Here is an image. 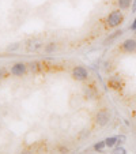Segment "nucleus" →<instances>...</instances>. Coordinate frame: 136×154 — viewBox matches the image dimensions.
<instances>
[{"mask_svg": "<svg viewBox=\"0 0 136 154\" xmlns=\"http://www.w3.org/2000/svg\"><path fill=\"white\" fill-rule=\"evenodd\" d=\"M122 20H124V15H122L121 11H119V10L117 11H112L109 14V17H107V25L110 27H116L122 23Z\"/></svg>", "mask_w": 136, "mask_h": 154, "instance_id": "nucleus-1", "label": "nucleus"}, {"mask_svg": "<svg viewBox=\"0 0 136 154\" xmlns=\"http://www.w3.org/2000/svg\"><path fill=\"white\" fill-rule=\"evenodd\" d=\"M72 75H74V78L78 79V81H84V79L87 78V71L84 70L83 67H76V68H74Z\"/></svg>", "mask_w": 136, "mask_h": 154, "instance_id": "nucleus-2", "label": "nucleus"}, {"mask_svg": "<svg viewBox=\"0 0 136 154\" xmlns=\"http://www.w3.org/2000/svg\"><path fill=\"white\" fill-rule=\"evenodd\" d=\"M121 48L125 52H133V51H136V40H133V38L125 40L124 42H122Z\"/></svg>", "mask_w": 136, "mask_h": 154, "instance_id": "nucleus-3", "label": "nucleus"}, {"mask_svg": "<svg viewBox=\"0 0 136 154\" xmlns=\"http://www.w3.org/2000/svg\"><path fill=\"white\" fill-rule=\"evenodd\" d=\"M95 119H97V123H98L99 125H105L107 122H109V115H107L105 111H101L97 113Z\"/></svg>", "mask_w": 136, "mask_h": 154, "instance_id": "nucleus-4", "label": "nucleus"}, {"mask_svg": "<svg viewBox=\"0 0 136 154\" xmlns=\"http://www.w3.org/2000/svg\"><path fill=\"white\" fill-rule=\"evenodd\" d=\"M25 71H26V67H25V64H22V63L15 64L14 67L11 68V72L14 74V75H22V74H25Z\"/></svg>", "mask_w": 136, "mask_h": 154, "instance_id": "nucleus-5", "label": "nucleus"}, {"mask_svg": "<svg viewBox=\"0 0 136 154\" xmlns=\"http://www.w3.org/2000/svg\"><path fill=\"white\" fill-rule=\"evenodd\" d=\"M117 3H119V7H120L121 10H127L128 7L131 6V3H132V0H119Z\"/></svg>", "mask_w": 136, "mask_h": 154, "instance_id": "nucleus-6", "label": "nucleus"}, {"mask_svg": "<svg viewBox=\"0 0 136 154\" xmlns=\"http://www.w3.org/2000/svg\"><path fill=\"white\" fill-rule=\"evenodd\" d=\"M40 47H41L40 41H32V42L29 44V47H27V49H29V51H37Z\"/></svg>", "mask_w": 136, "mask_h": 154, "instance_id": "nucleus-7", "label": "nucleus"}, {"mask_svg": "<svg viewBox=\"0 0 136 154\" xmlns=\"http://www.w3.org/2000/svg\"><path fill=\"white\" fill-rule=\"evenodd\" d=\"M55 49H56V45H55L53 42H52V44H49V45H48V47L45 48V51H47L48 53H49V52H53Z\"/></svg>", "mask_w": 136, "mask_h": 154, "instance_id": "nucleus-8", "label": "nucleus"}, {"mask_svg": "<svg viewBox=\"0 0 136 154\" xmlns=\"http://www.w3.org/2000/svg\"><path fill=\"white\" fill-rule=\"evenodd\" d=\"M116 138H109V139H106V145L107 146H113L114 143H116Z\"/></svg>", "mask_w": 136, "mask_h": 154, "instance_id": "nucleus-9", "label": "nucleus"}, {"mask_svg": "<svg viewBox=\"0 0 136 154\" xmlns=\"http://www.w3.org/2000/svg\"><path fill=\"white\" fill-rule=\"evenodd\" d=\"M132 12H136V0H133L132 3Z\"/></svg>", "mask_w": 136, "mask_h": 154, "instance_id": "nucleus-10", "label": "nucleus"}, {"mask_svg": "<svg viewBox=\"0 0 136 154\" xmlns=\"http://www.w3.org/2000/svg\"><path fill=\"white\" fill-rule=\"evenodd\" d=\"M131 29H132V30H136V19H135V22L131 25Z\"/></svg>", "mask_w": 136, "mask_h": 154, "instance_id": "nucleus-11", "label": "nucleus"}]
</instances>
